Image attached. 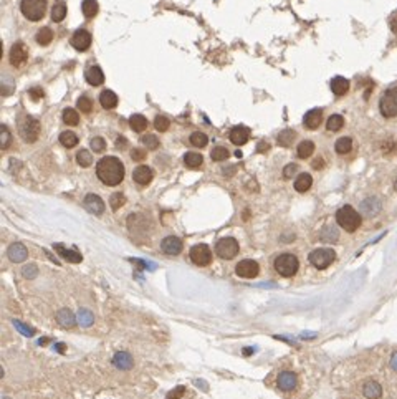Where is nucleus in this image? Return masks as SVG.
Here are the masks:
<instances>
[{
  "instance_id": "42",
  "label": "nucleus",
  "mask_w": 397,
  "mask_h": 399,
  "mask_svg": "<svg viewBox=\"0 0 397 399\" xmlns=\"http://www.w3.org/2000/svg\"><path fill=\"white\" fill-rule=\"evenodd\" d=\"M76 161H78V164H79V166L88 167V166H91V162H93V156H91L90 151L81 149V151H79V153L76 154Z\"/></svg>"
},
{
  "instance_id": "27",
  "label": "nucleus",
  "mask_w": 397,
  "mask_h": 399,
  "mask_svg": "<svg viewBox=\"0 0 397 399\" xmlns=\"http://www.w3.org/2000/svg\"><path fill=\"white\" fill-rule=\"evenodd\" d=\"M361 211L366 214V216H376L379 211H381V202H379L376 197H369L364 202L361 204Z\"/></svg>"
},
{
  "instance_id": "6",
  "label": "nucleus",
  "mask_w": 397,
  "mask_h": 399,
  "mask_svg": "<svg viewBox=\"0 0 397 399\" xmlns=\"http://www.w3.org/2000/svg\"><path fill=\"white\" fill-rule=\"evenodd\" d=\"M310 263L318 270H324L328 268L336 259V252L333 249H328V247H323V249H316L310 254Z\"/></svg>"
},
{
  "instance_id": "28",
  "label": "nucleus",
  "mask_w": 397,
  "mask_h": 399,
  "mask_svg": "<svg viewBox=\"0 0 397 399\" xmlns=\"http://www.w3.org/2000/svg\"><path fill=\"white\" fill-rule=\"evenodd\" d=\"M311 186H313V178L310 174H306V172L300 174L295 180V189L298 192H306Z\"/></svg>"
},
{
  "instance_id": "1",
  "label": "nucleus",
  "mask_w": 397,
  "mask_h": 399,
  "mask_svg": "<svg viewBox=\"0 0 397 399\" xmlns=\"http://www.w3.org/2000/svg\"><path fill=\"white\" fill-rule=\"evenodd\" d=\"M96 176L106 186H118L124 179V166L118 158L106 156L96 164Z\"/></svg>"
},
{
  "instance_id": "4",
  "label": "nucleus",
  "mask_w": 397,
  "mask_h": 399,
  "mask_svg": "<svg viewBox=\"0 0 397 399\" xmlns=\"http://www.w3.org/2000/svg\"><path fill=\"white\" fill-rule=\"evenodd\" d=\"M40 121L32 116H23L19 120V133L27 142H35L40 136Z\"/></svg>"
},
{
  "instance_id": "57",
  "label": "nucleus",
  "mask_w": 397,
  "mask_h": 399,
  "mask_svg": "<svg viewBox=\"0 0 397 399\" xmlns=\"http://www.w3.org/2000/svg\"><path fill=\"white\" fill-rule=\"evenodd\" d=\"M391 368L397 373V351H394V355L391 358Z\"/></svg>"
},
{
  "instance_id": "3",
  "label": "nucleus",
  "mask_w": 397,
  "mask_h": 399,
  "mask_svg": "<svg viewBox=\"0 0 397 399\" xmlns=\"http://www.w3.org/2000/svg\"><path fill=\"white\" fill-rule=\"evenodd\" d=\"M273 265H275V270H277L280 275L285 277V279H290V277H293L296 272H298L300 262L298 259H296V255L293 254H282L275 259Z\"/></svg>"
},
{
  "instance_id": "36",
  "label": "nucleus",
  "mask_w": 397,
  "mask_h": 399,
  "mask_svg": "<svg viewBox=\"0 0 397 399\" xmlns=\"http://www.w3.org/2000/svg\"><path fill=\"white\" fill-rule=\"evenodd\" d=\"M98 8L99 7H98V2H96V0H83L81 10L88 19H91V17H95L96 14H98Z\"/></svg>"
},
{
  "instance_id": "46",
  "label": "nucleus",
  "mask_w": 397,
  "mask_h": 399,
  "mask_svg": "<svg viewBox=\"0 0 397 399\" xmlns=\"http://www.w3.org/2000/svg\"><path fill=\"white\" fill-rule=\"evenodd\" d=\"M154 126H156V129L157 131H161V133H164L169 129V126H170V121L167 120L166 116H156V120H154Z\"/></svg>"
},
{
  "instance_id": "40",
  "label": "nucleus",
  "mask_w": 397,
  "mask_h": 399,
  "mask_svg": "<svg viewBox=\"0 0 397 399\" xmlns=\"http://www.w3.org/2000/svg\"><path fill=\"white\" fill-rule=\"evenodd\" d=\"M338 230L331 227V225H328V227H324L323 230H321V240L323 242H328V243H331V242H336L338 240Z\"/></svg>"
},
{
  "instance_id": "13",
  "label": "nucleus",
  "mask_w": 397,
  "mask_h": 399,
  "mask_svg": "<svg viewBox=\"0 0 397 399\" xmlns=\"http://www.w3.org/2000/svg\"><path fill=\"white\" fill-rule=\"evenodd\" d=\"M28 58V48L25 47V43L22 41H19V43H15L14 47L10 50V63L14 66H20L22 63L27 61Z\"/></svg>"
},
{
  "instance_id": "35",
  "label": "nucleus",
  "mask_w": 397,
  "mask_h": 399,
  "mask_svg": "<svg viewBox=\"0 0 397 399\" xmlns=\"http://www.w3.org/2000/svg\"><path fill=\"white\" fill-rule=\"evenodd\" d=\"M65 17H66L65 2H57L52 8V20H53V22H61Z\"/></svg>"
},
{
  "instance_id": "7",
  "label": "nucleus",
  "mask_w": 397,
  "mask_h": 399,
  "mask_svg": "<svg viewBox=\"0 0 397 399\" xmlns=\"http://www.w3.org/2000/svg\"><path fill=\"white\" fill-rule=\"evenodd\" d=\"M379 111L387 120L397 116V86L386 90V93L381 98V103H379Z\"/></svg>"
},
{
  "instance_id": "30",
  "label": "nucleus",
  "mask_w": 397,
  "mask_h": 399,
  "mask_svg": "<svg viewBox=\"0 0 397 399\" xmlns=\"http://www.w3.org/2000/svg\"><path fill=\"white\" fill-rule=\"evenodd\" d=\"M76 321H78L79 326H85V328H88V326H91L95 323V315L91 313L90 310L81 308L76 315Z\"/></svg>"
},
{
  "instance_id": "59",
  "label": "nucleus",
  "mask_w": 397,
  "mask_h": 399,
  "mask_svg": "<svg viewBox=\"0 0 397 399\" xmlns=\"http://www.w3.org/2000/svg\"><path fill=\"white\" fill-rule=\"evenodd\" d=\"M313 167H315V169H321V167H323V161H321V159H316V161L313 162Z\"/></svg>"
},
{
  "instance_id": "31",
  "label": "nucleus",
  "mask_w": 397,
  "mask_h": 399,
  "mask_svg": "<svg viewBox=\"0 0 397 399\" xmlns=\"http://www.w3.org/2000/svg\"><path fill=\"white\" fill-rule=\"evenodd\" d=\"M295 138H296V133L293 131V129H283V131L278 134L277 141H278L280 146H283V148H288V146L293 144Z\"/></svg>"
},
{
  "instance_id": "41",
  "label": "nucleus",
  "mask_w": 397,
  "mask_h": 399,
  "mask_svg": "<svg viewBox=\"0 0 397 399\" xmlns=\"http://www.w3.org/2000/svg\"><path fill=\"white\" fill-rule=\"evenodd\" d=\"M63 121L68 126H76L79 123V116L76 111L72 110V108H66V110L63 111Z\"/></svg>"
},
{
  "instance_id": "33",
  "label": "nucleus",
  "mask_w": 397,
  "mask_h": 399,
  "mask_svg": "<svg viewBox=\"0 0 397 399\" xmlns=\"http://www.w3.org/2000/svg\"><path fill=\"white\" fill-rule=\"evenodd\" d=\"M334 149H336L338 154H348L349 151L353 149V140L348 136L340 138V140L336 141V144H334Z\"/></svg>"
},
{
  "instance_id": "9",
  "label": "nucleus",
  "mask_w": 397,
  "mask_h": 399,
  "mask_svg": "<svg viewBox=\"0 0 397 399\" xmlns=\"http://www.w3.org/2000/svg\"><path fill=\"white\" fill-rule=\"evenodd\" d=\"M190 260L199 267H206L212 262V252L206 243H199L190 249Z\"/></svg>"
},
{
  "instance_id": "12",
  "label": "nucleus",
  "mask_w": 397,
  "mask_h": 399,
  "mask_svg": "<svg viewBox=\"0 0 397 399\" xmlns=\"http://www.w3.org/2000/svg\"><path fill=\"white\" fill-rule=\"evenodd\" d=\"M161 250L167 255H179L182 252V240L179 237L169 235L161 242Z\"/></svg>"
},
{
  "instance_id": "37",
  "label": "nucleus",
  "mask_w": 397,
  "mask_h": 399,
  "mask_svg": "<svg viewBox=\"0 0 397 399\" xmlns=\"http://www.w3.org/2000/svg\"><path fill=\"white\" fill-rule=\"evenodd\" d=\"M60 142L65 148H75L78 144V136L73 131H65L60 134Z\"/></svg>"
},
{
  "instance_id": "20",
  "label": "nucleus",
  "mask_w": 397,
  "mask_h": 399,
  "mask_svg": "<svg viewBox=\"0 0 397 399\" xmlns=\"http://www.w3.org/2000/svg\"><path fill=\"white\" fill-rule=\"evenodd\" d=\"M250 138V131L245 126H235L230 131V141L235 146H244Z\"/></svg>"
},
{
  "instance_id": "38",
  "label": "nucleus",
  "mask_w": 397,
  "mask_h": 399,
  "mask_svg": "<svg viewBox=\"0 0 397 399\" xmlns=\"http://www.w3.org/2000/svg\"><path fill=\"white\" fill-rule=\"evenodd\" d=\"M52 40H53V32L50 30L48 27H43L41 30H38V33H37V41H38V45H41V47L50 45L52 43Z\"/></svg>"
},
{
  "instance_id": "21",
  "label": "nucleus",
  "mask_w": 397,
  "mask_h": 399,
  "mask_svg": "<svg viewBox=\"0 0 397 399\" xmlns=\"http://www.w3.org/2000/svg\"><path fill=\"white\" fill-rule=\"evenodd\" d=\"M321 121H323V111L316 108V110H310L304 115L303 123L308 129H316L321 124Z\"/></svg>"
},
{
  "instance_id": "32",
  "label": "nucleus",
  "mask_w": 397,
  "mask_h": 399,
  "mask_svg": "<svg viewBox=\"0 0 397 399\" xmlns=\"http://www.w3.org/2000/svg\"><path fill=\"white\" fill-rule=\"evenodd\" d=\"M129 124L134 129L136 133H143L146 128H148V120L143 115H132L129 118Z\"/></svg>"
},
{
  "instance_id": "8",
  "label": "nucleus",
  "mask_w": 397,
  "mask_h": 399,
  "mask_svg": "<svg viewBox=\"0 0 397 399\" xmlns=\"http://www.w3.org/2000/svg\"><path fill=\"white\" fill-rule=\"evenodd\" d=\"M238 250H240V247H238V242L233 237L220 239L215 245V254L219 255L220 259H225V260H232L233 257H237Z\"/></svg>"
},
{
  "instance_id": "22",
  "label": "nucleus",
  "mask_w": 397,
  "mask_h": 399,
  "mask_svg": "<svg viewBox=\"0 0 397 399\" xmlns=\"http://www.w3.org/2000/svg\"><path fill=\"white\" fill-rule=\"evenodd\" d=\"M85 77H86V81L90 83V85H93V86L103 85V81H104V75H103V71H101L99 66H90V68L86 70Z\"/></svg>"
},
{
  "instance_id": "15",
  "label": "nucleus",
  "mask_w": 397,
  "mask_h": 399,
  "mask_svg": "<svg viewBox=\"0 0 397 399\" xmlns=\"http://www.w3.org/2000/svg\"><path fill=\"white\" fill-rule=\"evenodd\" d=\"M7 255H8V259L12 260V262H15V263H20V262H25L28 257V250H27V247L23 245V243H12L10 247H8V250H7Z\"/></svg>"
},
{
  "instance_id": "2",
  "label": "nucleus",
  "mask_w": 397,
  "mask_h": 399,
  "mask_svg": "<svg viewBox=\"0 0 397 399\" xmlns=\"http://www.w3.org/2000/svg\"><path fill=\"white\" fill-rule=\"evenodd\" d=\"M336 222L346 232H354V230H358L359 225H361V216H359V212L354 207H351V205H342L336 212Z\"/></svg>"
},
{
  "instance_id": "58",
  "label": "nucleus",
  "mask_w": 397,
  "mask_h": 399,
  "mask_svg": "<svg viewBox=\"0 0 397 399\" xmlns=\"http://www.w3.org/2000/svg\"><path fill=\"white\" fill-rule=\"evenodd\" d=\"M116 146H118V149H124V148H126V140H124V138H118Z\"/></svg>"
},
{
  "instance_id": "43",
  "label": "nucleus",
  "mask_w": 397,
  "mask_h": 399,
  "mask_svg": "<svg viewBox=\"0 0 397 399\" xmlns=\"http://www.w3.org/2000/svg\"><path fill=\"white\" fill-rule=\"evenodd\" d=\"M190 142L195 146V148H206V146H207V142H208V140H207V136H206V134H204V133L197 131V133H192V136H190Z\"/></svg>"
},
{
  "instance_id": "61",
  "label": "nucleus",
  "mask_w": 397,
  "mask_h": 399,
  "mask_svg": "<svg viewBox=\"0 0 397 399\" xmlns=\"http://www.w3.org/2000/svg\"><path fill=\"white\" fill-rule=\"evenodd\" d=\"M57 348H58V351H60V353L65 351V344H57Z\"/></svg>"
},
{
  "instance_id": "16",
  "label": "nucleus",
  "mask_w": 397,
  "mask_h": 399,
  "mask_svg": "<svg viewBox=\"0 0 397 399\" xmlns=\"http://www.w3.org/2000/svg\"><path fill=\"white\" fill-rule=\"evenodd\" d=\"M72 45L76 50H79V52H85L91 45V35L86 30H83V28L81 30H76L72 37Z\"/></svg>"
},
{
  "instance_id": "51",
  "label": "nucleus",
  "mask_w": 397,
  "mask_h": 399,
  "mask_svg": "<svg viewBox=\"0 0 397 399\" xmlns=\"http://www.w3.org/2000/svg\"><path fill=\"white\" fill-rule=\"evenodd\" d=\"M0 141H2V149H7L8 146H10L12 136H10V131L7 129V126H2V138H0Z\"/></svg>"
},
{
  "instance_id": "14",
  "label": "nucleus",
  "mask_w": 397,
  "mask_h": 399,
  "mask_svg": "<svg viewBox=\"0 0 397 399\" xmlns=\"http://www.w3.org/2000/svg\"><path fill=\"white\" fill-rule=\"evenodd\" d=\"M83 205H85V209L88 212L96 214V216H99V214L104 212L103 199L99 196H96V194H88L85 197V200H83Z\"/></svg>"
},
{
  "instance_id": "19",
  "label": "nucleus",
  "mask_w": 397,
  "mask_h": 399,
  "mask_svg": "<svg viewBox=\"0 0 397 399\" xmlns=\"http://www.w3.org/2000/svg\"><path fill=\"white\" fill-rule=\"evenodd\" d=\"M152 171H151V167H148V166H139V167H136L134 172H132V179L136 180L137 184H141V186H148L149 182L152 180Z\"/></svg>"
},
{
  "instance_id": "39",
  "label": "nucleus",
  "mask_w": 397,
  "mask_h": 399,
  "mask_svg": "<svg viewBox=\"0 0 397 399\" xmlns=\"http://www.w3.org/2000/svg\"><path fill=\"white\" fill-rule=\"evenodd\" d=\"M342 124H344V120H342V116L341 115H333V116H329V120H328V123H326V128L329 129V131H340V129L342 128Z\"/></svg>"
},
{
  "instance_id": "63",
  "label": "nucleus",
  "mask_w": 397,
  "mask_h": 399,
  "mask_svg": "<svg viewBox=\"0 0 397 399\" xmlns=\"http://www.w3.org/2000/svg\"><path fill=\"white\" fill-rule=\"evenodd\" d=\"M394 191L397 192V178H396V180H394Z\"/></svg>"
},
{
  "instance_id": "45",
  "label": "nucleus",
  "mask_w": 397,
  "mask_h": 399,
  "mask_svg": "<svg viewBox=\"0 0 397 399\" xmlns=\"http://www.w3.org/2000/svg\"><path fill=\"white\" fill-rule=\"evenodd\" d=\"M210 156L214 161H225V159L228 158V149L224 148V146H217V148H214V151H212Z\"/></svg>"
},
{
  "instance_id": "55",
  "label": "nucleus",
  "mask_w": 397,
  "mask_h": 399,
  "mask_svg": "<svg viewBox=\"0 0 397 399\" xmlns=\"http://www.w3.org/2000/svg\"><path fill=\"white\" fill-rule=\"evenodd\" d=\"M298 171V166L296 164H288L285 169H283V176H285L286 179H290V178H293V174Z\"/></svg>"
},
{
  "instance_id": "11",
  "label": "nucleus",
  "mask_w": 397,
  "mask_h": 399,
  "mask_svg": "<svg viewBox=\"0 0 397 399\" xmlns=\"http://www.w3.org/2000/svg\"><path fill=\"white\" fill-rule=\"evenodd\" d=\"M277 383L282 391H285V393L295 391L296 386H298V376H296L293 371H282L278 375Z\"/></svg>"
},
{
  "instance_id": "44",
  "label": "nucleus",
  "mask_w": 397,
  "mask_h": 399,
  "mask_svg": "<svg viewBox=\"0 0 397 399\" xmlns=\"http://www.w3.org/2000/svg\"><path fill=\"white\" fill-rule=\"evenodd\" d=\"M124 202H126V197L121 194V192H116V194H113L111 199H110V205H111L113 211H118L121 205H124Z\"/></svg>"
},
{
  "instance_id": "17",
  "label": "nucleus",
  "mask_w": 397,
  "mask_h": 399,
  "mask_svg": "<svg viewBox=\"0 0 397 399\" xmlns=\"http://www.w3.org/2000/svg\"><path fill=\"white\" fill-rule=\"evenodd\" d=\"M113 364H114L118 369H123V371H128V369L132 368L134 361H132V356L129 355L128 351H118L114 356H113Z\"/></svg>"
},
{
  "instance_id": "5",
  "label": "nucleus",
  "mask_w": 397,
  "mask_h": 399,
  "mask_svg": "<svg viewBox=\"0 0 397 399\" xmlns=\"http://www.w3.org/2000/svg\"><path fill=\"white\" fill-rule=\"evenodd\" d=\"M20 10L25 19L32 22H38L43 19L45 10H47V0H22Z\"/></svg>"
},
{
  "instance_id": "48",
  "label": "nucleus",
  "mask_w": 397,
  "mask_h": 399,
  "mask_svg": "<svg viewBox=\"0 0 397 399\" xmlns=\"http://www.w3.org/2000/svg\"><path fill=\"white\" fill-rule=\"evenodd\" d=\"M12 323H14L15 328L19 330L22 335H25V337H33V335H35V331H33V328H30V326H27V325H23V323L20 321V320H14Z\"/></svg>"
},
{
  "instance_id": "62",
  "label": "nucleus",
  "mask_w": 397,
  "mask_h": 399,
  "mask_svg": "<svg viewBox=\"0 0 397 399\" xmlns=\"http://www.w3.org/2000/svg\"><path fill=\"white\" fill-rule=\"evenodd\" d=\"M392 30L397 32V20H392Z\"/></svg>"
},
{
  "instance_id": "23",
  "label": "nucleus",
  "mask_w": 397,
  "mask_h": 399,
  "mask_svg": "<svg viewBox=\"0 0 397 399\" xmlns=\"http://www.w3.org/2000/svg\"><path fill=\"white\" fill-rule=\"evenodd\" d=\"M55 318L61 326H65V328H72V326H75V323H78L76 317H75L68 308H63V310H60V312H57Z\"/></svg>"
},
{
  "instance_id": "24",
  "label": "nucleus",
  "mask_w": 397,
  "mask_h": 399,
  "mask_svg": "<svg viewBox=\"0 0 397 399\" xmlns=\"http://www.w3.org/2000/svg\"><path fill=\"white\" fill-rule=\"evenodd\" d=\"M55 250L58 252V254L61 255L65 260H68V262H72V263H79L83 260L81 257V254H78L76 250H68V249H65L61 243H55Z\"/></svg>"
},
{
  "instance_id": "53",
  "label": "nucleus",
  "mask_w": 397,
  "mask_h": 399,
  "mask_svg": "<svg viewBox=\"0 0 397 399\" xmlns=\"http://www.w3.org/2000/svg\"><path fill=\"white\" fill-rule=\"evenodd\" d=\"M23 275L27 277V279H35V277L38 275V270H37V265H33V263H30V265L23 267Z\"/></svg>"
},
{
  "instance_id": "60",
  "label": "nucleus",
  "mask_w": 397,
  "mask_h": 399,
  "mask_svg": "<svg viewBox=\"0 0 397 399\" xmlns=\"http://www.w3.org/2000/svg\"><path fill=\"white\" fill-rule=\"evenodd\" d=\"M253 351H255V350H253V348H245V351H244V355H245V356H248V355H252V353H253Z\"/></svg>"
},
{
  "instance_id": "29",
  "label": "nucleus",
  "mask_w": 397,
  "mask_h": 399,
  "mask_svg": "<svg viewBox=\"0 0 397 399\" xmlns=\"http://www.w3.org/2000/svg\"><path fill=\"white\" fill-rule=\"evenodd\" d=\"M296 153H298V158L302 159H306L310 158L313 153H315V142L310 141V140H304L298 144V149H296Z\"/></svg>"
},
{
  "instance_id": "47",
  "label": "nucleus",
  "mask_w": 397,
  "mask_h": 399,
  "mask_svg": "<svg viewBox=\"0 0 397 399\" xmlns=\"http://www.w3.org/2000/svg\"><path fill=\"white\" fill-rule=\"evenodd\" d=\"M144 142V146L148 149H157L159 148V140L154 134H146V136H143V140H141Z\"/></svg>"
},
{
  "instance_id": "34",
  "label": "nucleus",
  "mask_w": 397,
  "mask_h": 399,
  "mask_svg": "<svg viewBox=\"0 0 397 399\" xmlns=\"http://www.w3.org/2000/svg\"><path fill=\"white\" fill-rule=\"evenodd\" d=\"M184 162H186L187 167H190V169H195V167H200L204 162V158L200 156L197 153H187L186 156H184Z\"/></svg>"
},
{
  "instance_id": "10",
  "label": "nucleus",
  "mask_w": 397,
  "mask_h": 399,
  "mask_svg": "<svg viewBox=\"0 0 397 399\" xmlns=\"http://www.w3.org/2000/svg\"><path fill=\"white\" fill-rule=\"evenodd\" d=\"M235 272L242 279H255V277L258 275V272H260V267H258V263L255 262V260L246 259V260H242L240 263H237Z\"/></svg>"
},
{
  "instance_id": "49",
  "label": "nucleus",
  "mask_w": 397,
  "mask_h": 399,
  "mask_svg": "<svg viewBox=\"0 0 397 399\" xmlns=\"http://www.w3.org/2000/svg\"><path fill=\"white\" fill-rule=\"evenodd\" d=\"M78 108L81 110V113H90L91 108H93V103H91V100L88 96H81L78 100Z\"/></svg>"
},
{
  "instance_id": "54",
  "label": "nucleus",
  "mask_w": 397,
  "mask_h": 399,
  "mask_svg": "<svg viewBox=\"0 0 397 399\" xmlns=\"http://www.w3.org/2000/svg\"><path fill=\"white\" fill-rule=\"evenodd\" d=\"M131 158H132V161H144V159H146V151L144 149H132Z\"/></svg>"
},
{
  "instance_id": "25",
  "label": "nucleus",
  "mask_w": 397,
  "mask_h": 399,
  "mask_svg": "<svg viewBox=\"0 0 397 399\" xmlns=\"http://www.w3.org/2000/svg\"><path fill=\"white\" fill-rule=\"evenodd\" d=\"M99 103L104 110H113L118 104V96H116L114 91L111 90H104L101 95H99Z\"/></svg>"
},
{
  "instance_id": "18",
  "label": "nucleus",
  "mask_w": 397,
  "mask_h": 399,
  "mask_svg": "<svg viewBox=\"0 0 397 399\" xmlns=\"http://www.w3.org/2000/svg\"><path fill=\"white\" fill-rule=\"evenodd\" d=\"M362 394H364V398L367 399H381L382 388L376 379H367L364 386H362Z\"/></svg>"
},
{
  "instance_id": "52",
  "label": "nucleus",
  "mask_w": 397,
  "mask_h": 399,
  "mask_svg": "<svg viewBox=\"0 0 397 399\" xmlns=\"http://www.w3.org/2000/svg\"><path fill=\"white\" fill-rule=\"evenodd\" d=\"M184 394H186V388H184V386H177V388H174L172 391L167 393L166 399H181Z\"/></svg>"
},
{
  "instance_id": "56",
  "label": "nucleus",
  "mask_w": 397,
  "mask_h": 399,
  "mask_svg": "<svg viewBox=\"0 0 397 399\" xmlns=\"http://www.w3.org/2000/svg\"><path fill=\"white\" fill-rule=\"evenodd\" d=\"M30 96L33 100H38V98H41V96H43V90H41V88H32L30 90Z\"/></svg>"
},
{
  "instance_id": "26",
  "label": "nucleus",
  "mask_w": 397,
  "mask_h": 399,
  "mask_svg": "<svg viewBox=\"0 0 397 399\" xmlns=\"http://www.w3.org/2000/svg\"><path fill=\"white\" fill-rule=\"evenodd\" d=\"M348 90H349V81L346 78H342V77H336V78H333L331 80V91L336 96H342V95H346L348 93Z\"/></svg>"
},
{
  "instance_id": "50",
  "label": "nucleus",
  "mask_w": 397,
  "mask_h": 399,
  "mask_svg": "<svg viewBox=\"0 0 397 399\" xmlns=\"http://www.w3.org/2000/svg\"><path fill=\"white\" fill-rule=\"evenodd\" d=\"M104 148H106V142H104L103 138H93L91 140V149L95 151V153H103Z\"/></svg>"
}]
</instances>
